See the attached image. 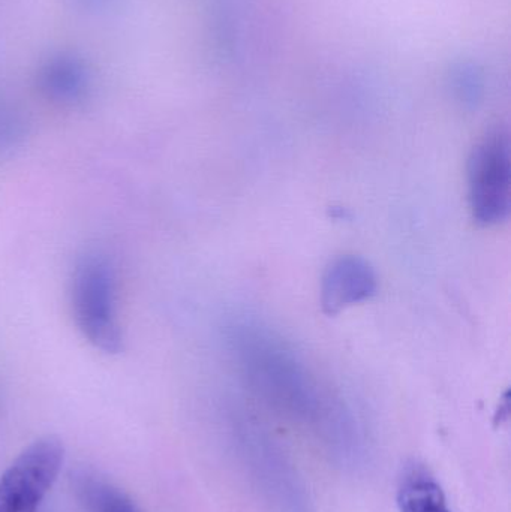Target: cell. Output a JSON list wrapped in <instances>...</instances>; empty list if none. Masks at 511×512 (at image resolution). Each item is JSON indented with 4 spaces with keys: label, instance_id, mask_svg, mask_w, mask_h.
I'll use <instances>...</instances> for the list:
<instances>
[{
    "label": "cell",
    "instance_id": "obj_7",
    "mask_svg": "<svg viewBox=\"0 0 511 512\" xmlns=\"http://www.w3.org/2000/svg\"><path fill=\"white\" fill-rule=\"evenodd\" d=\"M41 86L53 101L74 102L86 89V72L77 60L60 57L42 71Z\"/></svg>",
    "mask_w": 511,
    "mask_h": 512
},
{
    "label": "cell",
    "instance_id": "obj_8",
    "mask_svg": "<svg viewBox=\"0 0 511 512\" xmlns=\"http://www.w3.org/2000/svg\"><path fill=\"white\" fill-rule=\"evenodd\" d=\"M80 493L92 512H140L122 490L99 478L84 477L80 483Z\"/></svg>",
    "mask_w": 511,
    "mask_h": 512
},
{
    "label": "cell",
    "instance_id": "obj_2",
    "mask_svg": "<svg viewBox=\"0 0 511 512\" xmlns=\"http://www.w3.org/2000/svg\"><path fill=\"white\" fill-rule=\"evenodd\" d=\"M71 300L84 339L105 354H117L123 340L114 307V277L102 256L86 255L77 262Z\"/></svg>",
    "mask_w": 511,
    "mask_h": 512
},
{
    "label": "cell",
    "instance_id": "obj_5",
    "mask_svg": "<svg viewBox=\"0 0 511 512\" xmlns=\"http://www.w3.org/2000/svg\"><path fill=\"white\" fill-rule=\"evenodd\" d=\"M377 274L362 256L342 255L333 259L321 280V307L326 315H338L353 304L377 294Z\"/></svg>",
    "mask_w": 511,
    "mask_h": 512
},
{
    "label": "cell",
    "instance_id": "obj_3",
    "mask_svg": "<svg viewBox=\"0 0 511 512\" xmlns=\"http://www.w3.org/2000/svg\"><path fill=\"white\" fill-rule=\"evenodd\" d=\"M468 186L474 219L495 227L509 219L511 207V146L503 129L486 134L470 156Z\"/></svg>",
    "mask_w": 511,
    "mask_h": 512
},
{
    "label": "cell",
    "instance_id": "obj_10",
    "mask_svg": "<svg viewBox=\"0 0 511 512\" xmlns=\"http://www.w3.org/2000/svg\"><path fill=\"white\" fill-rule=\"evenodd\" d=\"M81 2H84V5L87 6H99L102 2H107V0H81Z\"/></svg>",
    "mask_w": 511,
    "mask_h": 512
},
{
    "label": "cell",
    "instance_id": "obj_4",
    "mask_svg": "<svg viewBox=\"0 0 511 512\" xmlns=\"http://www.w3.org/2000/svg\"><path fill=\"white\" fill-rule=\"evenodd\" d=\"M65 447L56 436L30 444L0 477V512H38L62 471Z\"/></svg>",
    "mask_w": 511,
    "mask_h": 512
},
{
    "label": "cell",
    "instance_id": "obj_9",
    "mask_svg": "<svg viewBox=\"0 0 511 512\" xmlns=\"http://www.w3.org/2000/svg\"><path fill=\"white\" fill-rule=\"evenodd\" d=\"M456 86L459 87V92L467 101H476L480 93V86H482L479 75L476 74V69H459L458 75H456Z\"/></svg>",
    "mask_w": 511,
    "mask_h": 512
},
{
    "label": "cell",
    "instance_id": "obj_6",
    "mask_svg": "<svg viewBox=\"0 0 511 512\" xmlns=\"http://www.w3.org/2000/svg\"><path fill=\"white\" fill-rule=\"evenodd\" d=\"M398 507L401 512H452L443 487L423 463L411 462L399 478Z\"/></svg>",
    "mask_w": 511,
    "mask_h": 512
},
{
    "label": "cell",
    "instance_id": "obj_1",
    "mask_svg": "<svg viewBox=\"0 0 511 512\" xmlns=\"http://www.w3.org/2000/svg\"><path fill=\"white\" fill-rule=\"evenodd\" d=\"M227 337L237 366L255 387L293 405L314 396L311 375L278 334L258 322L237 321L228 327Z\"/></svg>",
    "mask_w": 511,
    "mask_h": 512
}]
</instances>
